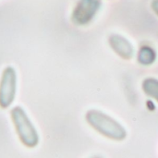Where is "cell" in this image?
Wrapping results in <instances>:
<instances>
[{
  "label": "cell",
  "mask_w": 158,
  "mask_h": 158,
  "mask_svg": "<svg viewBox=\"0 0 158 158\" xmlns=\"http://www.w3.org/2000/svg\"><path fill=\"white\" fill-rule=\"evenodd\" d=\"M86 123L98 134L114 141L123 142L128 136L126 128L116 118L102 110L92 108L85 113Z\"/></svg>",
  "instance_id": "6da1fadb"
},
{
  "label": "cell",
  "mask_w": 158,
  "mask_h": 158,
  "mask_svg": "<svg viewBox=\"0 0 158 158\" xmlns=\"http://www.w3.org/2000/svg\"><path fill=\"white\" fill-rule=\"evenodd\" d=\"M157 58L156 51L150 45L144 44L140 47L137 53V62L143 67L152 66Z\"/></svg>",
  "instance_id": "8992f818"
},
{
  "label": "cell",
  "mask_w": 158,
  "mask_h": 158,
  "mask_svg": "<svg viewBox=\"0 0 158 158\" xmlns=\"http://www.w3.org/2000/svg\"><path fill=\"white\" fill-rule=\"evenodd\" d=\"M112 51L123 60H131L135 55V49L132 43L125 36L119 33H111L107 39Z\"/></svg>",
  "instance_id": "5b68a950"
},
{
  "label": "cell",
  "mask_w": 158,
  "mask_h": 158,
  "mask_svg": "<svg viewBox=\"0 0 158 158\" xmlns=\"http://www.w3.org/2000/svg\"><path fill=\"white\" fill-rule=\"evenodd\" d=\"M142 90L149 98L158 104V79L155 77H146L142 81Z\"/></svg>",
  "instance_id": "52a82bcc"
},
{
  "label": "cell",
  "mask_w": 158,
  "mask_h": 158,
  "mask_svg": "<svg viewBox=\"0 0 158 158\" xmlns=\"http://www.w3.org/2000/svg\"><path fill=\"white\" fill-rule=\"evenodd\" d=\"M102 7V0H79L75 5L70 20L76 26L90 24Z\"/></svg>",
  "instance_id": "3957f363"
},
{
  "label": "cell",
  "mask_w": 158,
  "mask_h": 158,
  "mask_svg": "<svg viewBox=\"0 0 158 158\" xmlns=\"http://www.w3.org/2000/svg\"><path fill=\"white\" fill-rule=\"evenodd\" d=\"M93 158H103V157H101V156H94V157H93Z\"/></svg>",
  "instance_id": "9c48e42d"
},
{
  "label": "cell",
  "mask_w": 158,
  "mask_h": 158,
  "mask_svg": "<svg viewBox=\"0 0 158 158\" xmlns=\"http://www.w3.org/2000/svg\"><path fill=\"white\" fill-rule=\"evenodd\" d=\"M10 118L21 143L28 148L38 145L40 138L36 128L21 106H15L10 111Z\"/></svg>",
  "instance_id": "7a4b0ae2"
},
{
  "label": "cell",
  "mask_w": 158,
  "mask_h": 158,
  "mask_svg": "<svg viewBox=\"0 0 158 158\" xmlns=\"http://www.w3.org/2000/svg\"><path fill=\"white\" fill-rule=\"evenodd\" d=\"M17 82L16 69L11 66L6 67L0 78V107L8 108L15 101Z\"/></svg>",
  "instance_id": "277c9868"
},
{
  "label": "cell",
  "mask_w": 158,
  "mask_h": 158,
  "mask_svg": "<svg viewBox=\"0 0 158 158\" xmlns=\"http://www.w3.org/2000/svg\"><path fill=\"white\" fill-rule=\"evenodd\" d=\"M150 6L152 11L158 17V0H152L150 3Z\"/></svg>",
  "instance_id": "ba28073f"
}]
</instances>
